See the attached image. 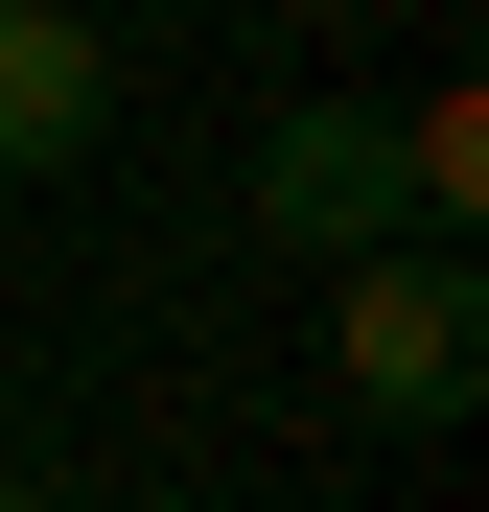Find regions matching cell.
<instances>
[{
  "label": "cell",
  "instance_id": "cell-1",
  "mask_svg": "<svg viewBox=\"0 0 489 512\" xmlns=\"http://www.w3.org/2000/svg\"><path fill=\"white\" fill-rule=\"evenodd\" d=\"M326 373H350V419L443 443V419H466V373H489V303H466V256H350V280H326Z\"/></svg>",
  "mask_w": 489,
  "mask_h": 512
},
{
  "label": "cell",
  "instance_id": "cell-2",
  "mask_svg": "<svg viewBox=\"0 0 489 512\" xmlns=\"http://www.w3.org/2000/svg\"><path fill=\"white\" fill-rule=\"evenodd\" d=\"M257 233H280V256H326V280H350V256H420L396 117H350V94H326V117H280V140H257Z\"/></svg>",
  "mask_w": 489,
  "mask_h": 512
},
{
  "label": "cell",
  "instance_id": "cell-3",
  "mask_svg": "<svg viewBox=\"0 0 489 512\" xmlns=\"http://www.w3.org/2000/svg\"><path fill=\"white\" fill-rule=\"evenodd\" d=\"M94 117H117V47L70 0H0V163H70Z\"/></svg>",
  "mask_w": 489,
  "mask_h": 512
},
{
  "label": "cell",
  "instance_id": "cell-4",
  "mask_svg": "<svg viewBox=\"0 0 489 512\" xmlns=\"http://www.w3.org/2000/svg\"><path fill=\"white\" fill-rule=\"evenodd\" d=\"M0 512H70V489H0Z\"/></svg>",
  "mask_w": 489,
  "mask_h": 512
}]
</instances>
